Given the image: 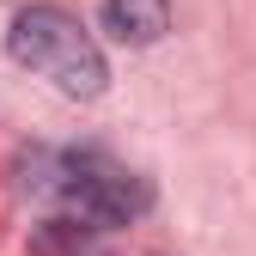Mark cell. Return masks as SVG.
I'll list each match as a JSON object with an SVG mask.
<instances>
[{
    "mask_svg": "<svg viewBox=\"0 0 256 256\" xmlns=\"http://www.w3.org/2000/svg\"><path fill=\"white\" fill-rule=\"evenodd\" d=\"M6 49L12 61H24L30 74L55 80V92H68V98H98L110 68H104V49L92 43V30L61 12V6H24L6 30Z\"/></svg>",
    "mask_w": 256,
    "mask_h": 256,
    "instance_id": "1",
    "label": "cell"
},
{
    "mask_svg": "<svg viewBox=\"0 0 256 256\" xmlns=\"http://www.w3.org/2000/svg\"><path fill=\"white\" fill-rule=\"evenodd\" d=\"M49 189L61 196V208H68L74 220H86V226H128V220L146 208V189L128 177L116 158H104V152H68V158H55Z\"/></svg>",
    "mask_w": 256,
    "mask_h": 256,
    "instance_id": "2",
    "label": "cell"
},
{
    "mask_svg": "<svg viewBox=\"0 0 256 256\" xmlns=\"http://www.w3.org/2000/svg\"><path fill=\"white\" fill-rule=\"evenodd\" d=\"M104 12L122 43H158L171 24V0H104Z\"/></svg>",
    "mask_w": 256,
    "mask_h": 256,
    "instance_id": "3",
    "label": "cell"
}]
</instances>
